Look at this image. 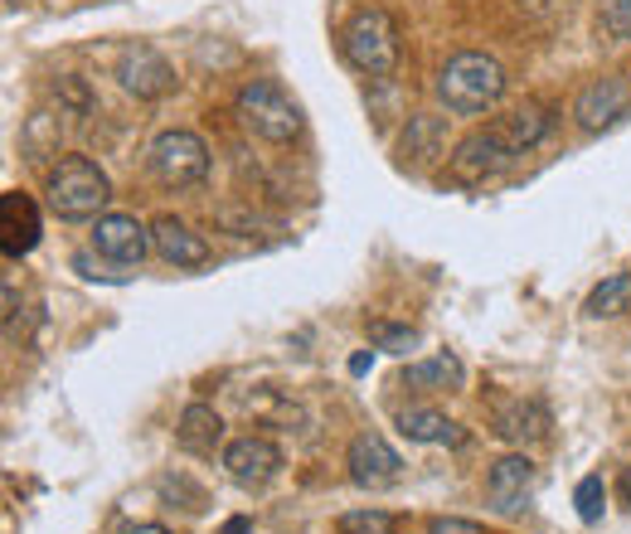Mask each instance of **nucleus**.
Listing matches in <instances>:
<instances>
[{"label":"nucleus","instance_id":"f257e3e1","mask_svg":"<svg viewBox=\"0 0 631 534\" xmlns=\"http://www.w3.org/2000/svg\"><path fill=\"white\" fill-rule=\"evenodd\" d=\"M437 97L447 103V113L481 117L505 97V68L491 54H477V49L452 54L442 64V73H437Z\"/></svg>","mask_w":631,"mask_h":534},{"label":"nucleus","instance_id":"f03ea898","mask_svg":"<svg viewBox=\"0 0 631 534\" xmlns=\"http://www.w3.org/2000/svg\"><path fill=\"white\" fill-rule=\"evenodd\" d=\"M44 200H49V214L54 218L83 224V218H97V210L113 200V185H107L103 165H93L88 156H64V161L49 170Z\"/></svg>","mask_w":631,"mask_h":534},{"label":"nucleus","instance_id":"7ed1b4c3","mask_svg":"<svg viewBox=\"0 0 631 534\" xmlns=\"http://www.w3.org/2000/svg\"><path fill=\"white\" fill-rule=\"evenodd\" d=\"M238 121L253 137L287 146L301 137V107L291 103V93L277 78H248L238 88Z\"/></svg>","mask_w":631,"mask_h":534},{"label":"nucleus","instance_id":"20e7f679","mask_svg":"<svg viewBox=\"0 0 631 534\" xmlns=\"http://www.w3.org/2000/svg\"><path fill=\"white\" fill-rule=\"evenodd\" d=\"M340 49L360 73L370 78H388L398 68V24L384 15V10H355L340 34Z\"/></svg>","mask_w":631,"mask_h":534},{"label":"nucleus","instance_id":"39448f33","mask_svg":"<svg viewBox=\"0 0 631 534\" xmlns=\"http://www.w3.org/2000/svg\"><path fill=\"white\" fill-rule=\"evenodd\" d=\"M146 165L161 180L165 190H190L210 175V146H204L194 131H161L151 146H146Z\"/></svg>","mask_w":631,"mask_h":534},{"label":"nucleus","instance_id":"423d86ee","mask_svg":"<svg viewBox=\"0 0 631 534\" xmlns=\"http://www.w3.org/2000/svg\"><path fill=\"white\" fill-rule=\"evenodd\" d=\"M117 78H121V88H127L131 97H141V103H161V97L175 93V68H170L151 44H127L121 49Z\"/></svg>","mask_w":631,"mask_h":534},{"label":"nucleus","instance_id":"0eeeda50","mask_svg":"<svg viewBox=\"0 0 631 534\" xmlns=\"http://www.w3.org/2000/svg\"><path fill=\"white\" fill-rule=\"evenodd\" d=\"M345 467H350V481L355 485H364V491H384V485L398 481L404 457H398L379 432H360L355 442H350V452H345Z\"/></svg>","mask_w":631,"mask_h":534},{"label":"nucleus","instance_id":"6e6552de","mask_svg":"<svg viewBox=\"0 0 631 534\" xmlns=\"http://www.w3.org/2000/svg\"><path fill=\"white\" fill-rule=\"evenodd\" d=\"M224 471L238 485H253V491H258V485H267L277 471H282V447H277L272 437L248 432V437H238V442L224 447Z\"/></svg>","mask_w":631,"mask_h":534},{"label":"nucleus","instance_id":"1a4fd4ad","mask_svg":"<svg viewBox=\"0 0 631 534\" xmlns=\"http://www.w3.org/2000/svg\"><path fill=\"white\" fill-rule=\"evenodd\" d=\"M40 234H44V224H40V210H34L30 194L24 190L0 194V253L15 263V258H24V253H34Z\"/></svg>","mask_w":631,"mask_h":534},{"label":"nucleus","instance_id":"9d476101","mask_svg":"<svg viewBox=\"0 0 631 534\" xmlns=\"http://www.w3.org/2000/svg\"><path fill=\"white\" fill-rule=\"evenodd\" d=\"M515 161V151H505L501 141H495V131L485 127V131H471L467 141L452 151V180H461V185H477V180H491V175H501V170Z\"/></svg>","mask_w":631,"mask_h":534},{"label":"nucleus","instance_id":"9b49d317","mask_svg":"<svg viewBox=\"0 0 631 534\" xmlns=\"http://www.w3.org/2000/svg\"><path fill=\"white\" fill-rule=\"evenodd\" d=\"M534 461L530 457H501L491 461V477H485V501H491L501 515H520L530 505V491H534Z\"/></svg>","mask_w":631,"mask_h":534},{"label":"nucleus","instance_id":"f8f14e48","mask_svg":"<svg viewBox=\"0 0 631 534\" xmlns=\"http://www.w3.org/2000/svg\"><path fill=\"white\" fill-rule=\"evenodd\" d=\"M491 428H495V437H505V442H515V447L544 442V437H549V408H544L539 398H495Z\"/></svg>","mask_w":631,"mask_h":534},{"label":"nucleus","instance_id":"ddd939ff","mask_svg":"<svg viewBox=\"0 0 631 534\" xmlns=\"http://www.w3.org/2000/svg\"><path fill=\"white\" fill-rule=\"evenodd\" d=\"M93 243H97V253L113 258V263H141L146 253L156 248L151 228L137 224L131 214H103L97 218V228H93Z\"/></svg>","mask_w":631,"mask_h":534},{"label":"nucleus","instance_id":"4468645a","mask_svg":"<svg viewBox=\"0 0 631 534\" xmlns=\"http://www.w3.org/2000/svg\"><path fill=\"white\" fill-rule=\"evenodd\" d=\"M627 83H617V78H592L588 88L578 93V103H574V117H578V127L582 131H607V127H617V121L627 117Z\"/></svg>","mask_w":631,"mask_h":534},{"label":"nucleus","instance_id":"2eb2a0df","mask_svg":"<svg viewBox=\"0 0 631 534\" xmlns=\"http://www.w3.org/2000/svg\"><path fill=\"white\" fill-rule=\"evenodd\" d=\"M151 243H156V253H161L165 263H175V267H204V263H210V243L194 234L190 224H180L175 214L156 218V224H151Z\"/></svg>","mask_w":631,"mask_h":534},{"label":"nucleus","instance_id":"dca6fc26","mask_svg":"<svg viewBox=\"0 0 631 534\" xmlns=\"http://www.w3.org/2000/svg\"><path fill=\"white\" fill-rule=\"evenodd\" d=\"M549 127H554V117H549V107H539V103H525V107H515V113L491 121L495 141H501L505 151H515V156L530 151V146H539L544 137H549Z\"/></svg>","mask_w":631,"mask_h":534},{"label":"nucleus","instance_id":"f3484780","mask_svg":"<svg viewBox=\"0 0 631 534\" xmlns=\"http://www.w3.org/2000/svg\"><path fill=\"white\" fill-rule=\"evenodd\" d=\"M442 146H447V121L432 113H418V117H408L404 137H398V156H404L408 170H428L442 156Z\"/></svg>","mask_w":631,"mask_h":534},{"label":"nucleus","instance_id":"a211bd4d","mask_svg":"<svg viewBox=\"0 0 631 534\" xmlns=\"http://www.w3.org/2000/svg\"><path fill=\"white\" fill-rule=\"evenodd\" d=\"M175 437H180V447H185V452H194V457H214L218 447H224V418H218L210 404H190L185 413H180Z\"/></svg>","mask_w":631,"mask_h":534},{"label":"nucleus","instance_id":"6ab92c4d","mask_svg":"<svg viewBox=\"0 0 631 534\" xmlns=\"http://www.w3.org/2000/svg\"><path fill=\"white\" fill-rule=\"evenodd\" d=\"M398 432H404L408 442H428V447H461L467 442V432L437 408H404L398 413Z\"/></svg>","mask_w":631,"mask_h":534},{"label":"nucleus","instance_id":"aec40b11","mask_svg":"<svg viewBox=\"0 0 631 534\" xmlns=\"http://www.w3.org/2000/svg\"><path fill=\"white\" fill-rule=\"evenodd\" d=\"M461 380H467V370H461V360L457 355H432V360H418V364H408L404 370V384L413 388H457Z\"/></svg>","mask_w":631,"mask_h":534},{"label":"nucleus","instance_id":"412c9836","mask_svg":"<svg viewBox=\"0 0 631 534\" xmlns=\"http://www.w3.org/2000/svg\"><path fill=\"white\" fill-rule=\"evenodd\" d=\"M582 311H588V316H622V311H631V273L602 277V282L588 291V307H582Z\"/></svg>","mask_w":631,"mask_h":534},{"label":"nucleus","instance_id":"4be33fe9","mask_svg":"<svg viewBox=\"0 0 631 534\" xmlns=\"http://www.w3.org/2000/svg\"><path fill=\"white\" fill-rule=\"evenodd\" d=\"M340 534H394V515L388 510H345V515L335 520Z\"/></svg>","mask_w":631,"mask_h":534},{"label":"nucleus","instance_id":"5701e85b","mask_svg":"<svg viewBox=\"0 0 631 534\" xmlns=\"http://www.w3.org/2000/svg\"><path fill=\"white\" fill-rule=\"evenodd\" d=\"M574 505H578V520H582V525H598V520H602V505H607L602 477H582L578 491H574Z\"/></svg>","mask_w":631,"mask_h":534},{"label":"nucleus","instance_id":"b1692460","mask_svg":"<svg viewBox=\"0 0 631 534\" xmlns=\"http://www.w3.org/2000/svg\"><path fill=\"white\" fill-rule=\"evenodd\" d=\"M370 340L384 350V355H408V350L418 345V331H413V325H388V321H374V325H370Z\"/></svg>","mask_w":631,"mask_h":534},{"label":"nucleus","instance_id":"393cba45","mask_svg":"<svg viewBox=\"0 0 631 534\" xmlns=\"http://www.w3.org/2000/svg\"><path fill=\"white\" fill-rule=\"evenodd\" d=\"M598 20L612 40H631V0H602L598 6Z\"/></svg>","mask_w":631,"mask_h":534},{"label":"nucleus","instance_id":"a878e982","mask_svg":"<svg viewBox=\"0 0 631 534\" xmlns=\"http://www.w3.org/2000/svg\"><path fill=\"white\" fill-rule=\"evenodd\" d=\"M428 534H485L477 520H461V515H437L428 520Z\"/></svg>","mask_w":631,"mask_h":534},{"label":"nucleus","instance_id":"bb28decb","mask_svg":"<svg viewBox=\"0 0 631 534\" xmlns=\"http://www.w3.org/2000/svg\"><path fill=\"white\" fill-rule=\"evenodd\" d=\"M218 534H253V525L243 515H234V520H224V530H218Z\"/></svg>","mask_w":631,"mask_h":534},{"label":"nucleus","instance_id":"cd10ccee","mask_svg":"<svg viewBox=\"0 0 631 534\" xmlns=\"http://www.w3.org/2000/svg\"><path fill=\"white\" fill-rule=\"evenodd\" d=\"M121 534H170V530L165 525H127Z\"/></svg>","mask_w":631,"mask_h":534},{"label":"nucleus","instance_id":"c85d7f7f","mask_svg":"<svg viewBox=\"0 0 631 534\" xmlns=\"http://www.w3.org/2000/svg\"><path fill=\"white\" fill-rule=\"evenodd\" d=\"M622 495H627V505H631V467H627V477H622Z\"/></svg>","mask_w":631,"mask_h":534},{"label":"nucleus","instance_id":"c756f323","mask_svg":"<svg viewBox=\"0 0 631 534\" xmlns=\"http://www.w3.org/2000/svg\"><path fill=\"white\" fill-rule=\"evenodd\" d=\"M10 6H15V0H10Z\"/></svg>","mask_w":631,"mask_h":534}]
</instances>
